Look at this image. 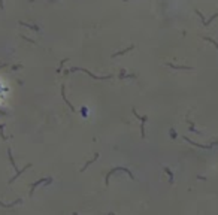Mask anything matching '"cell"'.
I'll return each mask as SVG.
<instances>
[{"mask_svg": "<svg viewBox=\"0 0 218 215\" xmlns=\"http://www.w3.org/2000/svg\"><path fill=\"white\" fill-rule=\"evenodd\" d=\"M167 66H170V67H173V69H191V67H188V66H175V64H170V63H167Z\"/></svg>", "mask_w": 218, "mask_h": 215, "instance_id": "277c9868", "label": "cell"}, {"mask_svg": "<svg viewBox=\"0 0 218 215\" xmlns=\"http://www.w3.org/2000/svg\"><path fill=\"white\" fill-rule=\"evenodd\" d=\"M133 48H135V46L131 45V46H130V48H125L124 51H118V52H115V54H112V57H118V55L124 54V52H129V51H131V49H133Z\"/></svg>", "mask_w": 218, "mask_h": 215, "instance_id": "7a4b0ae2", "label": "cell"}, {"mask_svg": "<svg viewBox=\"0 0 218 215\" xmlns=\"http://www.w3.org/2000/svg\"><path fill=\"white\" fill-rule=\"evenodd\" d=\"M97 158H99V154H96V156H94V158H93V160H90L88 163H87V164H85V167H82V172H84V170H85V169H87V167H88V166L91 164V163H93V161H96V160H97Z\"/></svg>", "mask_w": 218, "mask_h": 215, "instance_id": "3957f363", "label": "cell"}, {"mask_svg": "<svg viewBox=\"0 0 218 215\" xmlns=\"http://www.w3.org/2000/svg\"><path fill=\"white\" fill-rule=\"evenodd\" d=\"M203 39H206V41H209V42H212L214 45H215V48H217V49H218V43H217V42H215V41H212V39H209V37H203Z\"/></svg>", "mask_w": 218, "mask_h": 215, "instance_id": "5b68a950", "label": "cell"}, {"mask_svg": "<svg viewBox=\"0 0 218 215\" xmlns=\"http://www.w3.org/2000/svg\"><path fill=\"white\" fill-rule=\"evenodd\" d=\"M73 70H82V72H85V73H88L90 76H93L94 79H109V78H111V76H96V75L91 73V72H90V70H87V69H76V67H73L70 72H73Z\"/></svg>", "mask_w": 218, "mask_h": 215, "instance_id": "6da1fadb", "label": "cell"}, {"mask_svg": "<svg viewBox=\"0 0 218 215\" xmlns=\"http://www.w3.org/2000/svg\"><path fill=\"white\" fill-rule=\"evenodd\" d=\"M170 136L172 137H176V133H175V130H173V128H170Z\"/></svg>", "mask_w": 218, "mask_h": 215, "instance_id": "8992f818", "label": "cell"}]
</instances>
